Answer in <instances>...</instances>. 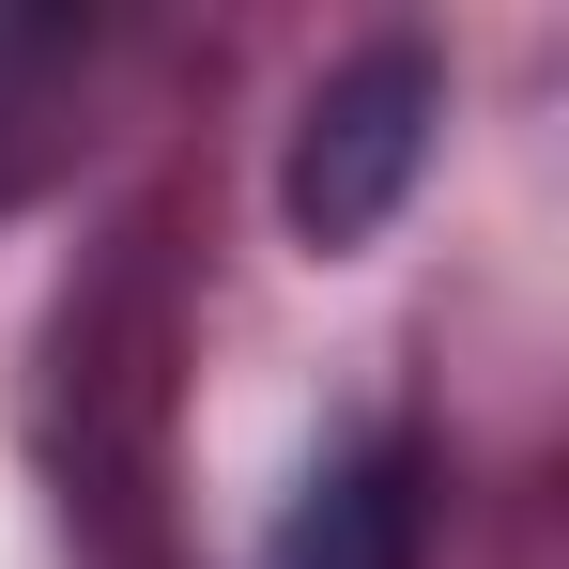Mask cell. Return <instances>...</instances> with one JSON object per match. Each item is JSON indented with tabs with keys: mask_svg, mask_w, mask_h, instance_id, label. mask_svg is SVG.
I'll return each instance as SVG.
<instances>
[{
	"mask_svg": "<svg viewBox=\"0 0 569 569\" xmlns=\"http://www.w3.org/2000/svg\"><path fill=\"white\" fill-rule=\"evenodd\" d=\"M416 555H431V447L400 416L355 431L339 462H308V492L262 539V569H416Z\"/></svg>",
	"mask_w": 569,
	"mask_h": 569,
	"instance_id": "7a4b0ae2",
	"label": "cell"
},
{
	"mask_svg": "<svg viewBox=\"0 0 569 569\" xmlns=\"http://www.w3.org/2000/svg\"><path fill=\"white\" fill-rule=\"evenodd\" d=\"M431 123H447V78L416 62V47H370V62H339L323 93H308V139H292V231L308 247H370L400 186L431 170Z\"/></svg>",
	"mask_w": 569,
	"mask_h": 569,
	"instance_id": "6da1fadb",
	"label": "cell"
}]
</instances>
